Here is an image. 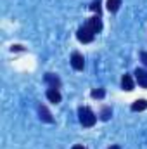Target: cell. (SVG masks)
<instances>
[{
    "label": "cell",
    "mask_w": 147,
    "mask_h": 149,
    "mask_svg": "<svg viewBox=\"0 0 147 149\" xmlns=\"http://www.w3.org/2000/svg\"><path fill=\"white\" fill-rule=\"evenodd\" d=\"M109 149H121V148H119V146H116V144H114V146H111Z\"/></svg>",
    "instance_id": "17"
},
{
    "label": "cell",
    "mask_w": 147,
    "mask_h": 149,
    "mask_svg": "<svg viewBox=\"0 0 147 149\" xmlns=\"http://www.w3.org/2000/svg\"><path fill=\"white\" fill-rule=\"evenodd\" d=\"M73 149H87L85 146H81V144H76V146H73Z\"/></svg>",
    "instance_id": "16"
},
{
    "label": "cell",
    "mask_w": 147,
    "mask_h": 149,
    "mask_svg": "<svg viewBox=\"0 0 147 149\" xmlns=\"http://www.w3.org/2000/svg\"><path fill=\"white\" fill-rule=\"evenodd\" d=\"M71 66H73L76 71H81V70L85 68V59H83L81 54L73 52V56H71Z\"/></svg>",
    "instance_id": "4"
},
{
    "label": "cell",
    "mask_w": 147,
    "mask_h": 149,
    "mask_svg": "<svg viewBox=\"0 0 147 149\" xmlns=\"http://www.w3.org/2000/svg\"><path fill=\"white\" fill-rule=\"evenodd\" d=\"M47 99L50 101V102H54V104H57V102H61V92H59V88H54V87H49V90H47Z\"/></svg>",
    "instance_id": "5"
},
{
    "label": "cell",
    "mask_w": 147,
    "mask_h": 149,
    "mask_svg": "<svg viewBox=\"0 0 147 149\" xmlns=\"http://www.w3.org/2000/svg\"><path fill=\"white\" fill-rule=\"evenodd\" d=\"M45 83H49V87H54V88H59L61 87V80L59 76L54 73H47L45 74Z\"/></svg>",
    "instance_id": "7"
},
{
    "label": "cell",
    "mask_w": 147,
    "mask_h": 149,
    "mask_svg": "<svg viewBox=\"0 0 147 149\" xmlns=\"http://www.w3.org/2000/svg\"><path fill=\"white\" fill-rule=\"evenodd\" d=\"M106 95V90L104 88H95V90H92V97L94 99H102Z\"/></svg>",
    "instance_id": "12"
},
{
    "label": "cell",
    "mask_w": 147,
    "mask_h": 149,
    "mask_svg": "<svg viewBox=\"0 0 147 149\" xmlns=\"http://www.w3.org/2000/svg\"><path fill=\"white\" fill-rule=\"evenodd\" d=\"M78 116H80V123H81L83 127H94L95 121H97L95 113L92 111L90 108H87V106H81V108L78 109Z\"/></svg>",
    "instance_id": "1"
},
{
    "label": "cell",
    "mask_w": 147,
    "mask_h": 149,
    "mask_svg": "<svg viewBox=\"0 0 147 149\" xmlns=\"http://www.w3.org/2000/svg\"><path fill=\"white\" fill-rule=\"evenodd\" d=\"M147 109V101L146 99H139L132 104V111H144Z\"/></svg>",
    "instance_id": "10"
},
{
    "label": "cell",
    "mask_w": 147,
    "mask_h": 149,
    "mask_svg": "<svg viewBox=\"0 0 147 149\" xmlns=\"http://www.w3.org/2000/svg\"><path fill=\"white\" fill-rule=\"evenodd\" d=\"M111 114H112V111H111V108H104V109L101 111V120L107 121V120L111 118Z\"/></svg>",
    "instance_id": "13"
},
{
    "label": "cell",
    "mask_w": 147,
    "mask_h": 149,
    "mask_svg": "<svg viewBox=\"0 0 147 149\" xmlns=\"http://www.w3.org/2000/svg\"><path fill=\"white\" fill-rule=\"evenodd\" d=\"M87 26H88L94 33H101V31H102V19H101V16H94V17H90L88 23H87Z\"/></svg>",
    "instance_id": "3"
},
{
    "label": "cell",
    "mask_w": 147,
    "mask_h": 149,
    "mask_svg": "<svg viewBox=\"0 0 147 149\" xmlns=\"http://www.w3.org/2000/svg\"><path fill=\"white\" fill-rule=\"evenodd\" d=\"M121 87H123V90H126V92L133 90V87H135L133 78H132L130 74H123V78H121Z\"/></svg>",
    "instance_id": "8"
},
{
    "label": "cell",
    "mask_w": 147,
    "mask_h": 149,
    "mask_svg": "<svg viewBox=\"0 0 147 149\" xmlns=\"http://www.w3.org/2000/svg\"><path fill=\"white\" fill-rule=\"evenodd\" d=\"M140 59L144 61V64L147 66V52H140Z\"/></svg>",
    "instance_id": "15"
},
{
    "label": "cell",
    "mask_w": 147,
    "mask_h": 149,
    "mask_svg": "<svg viewBox=\"0 0 147 149\" xmlns=\"http://www.w3.org/2000/svg\"><path fill=\"white\" fill-rule=\"evenodd\" d=\"M135 80H137V83L140 85V87H144V88H147V71L146 70H135Z\"/></svg>",
    "instance_id": "6"
},
{
    "label": "cell",
    "mask_w": 147,
    "mask_h": 149,
    "mask_svg": "<svg viewBox=\"0 0 147 149\" xmlns=\"http://www.w3.org/2000/svg\"><path fill=\"white\" fill-rule=\"evenodd\" d=\"M76 38L81 42V43H90L94 38H95V33L85 24V26H81V28H78V31H76Z\"/></svg>",
    "instance_id": "2"
},
{
    "label": "cell",
    "mask_w": 147,
    "mask_h": 149,
    "mask_svg": "<svg viewBox=\"0 0 147 149\" xmlns=\"http://www.w3.org/2000/svg\"><path fill=\"white\" fill-rule=\"evenodd\" d=\"M38 113H40V120H43V121H47V123H52V121H54L50 111H49L45 106H40V108H38Z\"/></svg>",
    "instance_id": "9"
},
{
    "label": "cell",
    "mask_w": 147,
    "mask_h": 149,
    "mask_svg": "<svg viewBox=\"0 0 147 149\" xmlns=\"http://www.w3.org/2000/svg\"><path fill=\"white\" fill-rule=\"evenodd\" d=\"M90 9H92V10H95L97 14H101V2H99V0H95V2H92V5H90Z\"/></svg>",
    "instance_id": "14"
},
{
    "label": "cell",
    "mask_w": 147,
    "mask_h": 149,
    "mask_svg": "<svg viewBox=\"0 0 147 149\" xmlns=\"http://www.w3.org/2000/svg\"><path fill=\"white\" fill-rule=\"evenodd\" d=\"M107 10L109 12H118V9L121 7V0H107Z\"/></svg>",
    "instance_id": "11"
}]
</instances>
